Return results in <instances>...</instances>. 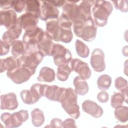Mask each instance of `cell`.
<instances>
[{
    "label": "cell",
    "instance_id": "obj_1",
    "mask_svg": "<svg viewBox=\"0 0 128 128\" xmlns=\"http://www.w3.org/2000/svg\"><path fill=\"white\" fill-rule=\"evenodd\" d=\"M74 34L86 42H92L96 38L97 27L92 18L86 21L77 20L73 24Z\"/></svg>",
    "mask_w": 128,
    "mask_h": 128
},
{
    "label": "cell",
    "instance_id": "obj_2",
    "mask_svg": "<svg viewBox=\"0 0 128 128\" xmlns=\"http://www.w3.org/2000/svg\"><path fill=\"white\" fill-rule=\"evenodd\" d=\"M78 96L75 91L71 88H66L60 100L61 105L66 112L74 119L80 116V107L77 104Z\"/></svg>",
    "mask_w": 128,
    "mask_h": 128
},
{
    "label": "cell",
    "instance_id": "obj_3",
    "mask_svg": "<svg viewBox=\"0 0 128 128\" xmlns=\"http://www.w3.org/2000/svg\"><path fill=\"white\" fill-rule=\"evenodd\" d=\"M112 10V6L110 2L95 0L92 11L96 25L100 27L105 26Z\"/></svg>",
    "mask_w": 128,
    "mask_h": 128
},
{
    "label": "cell",
    "instance_id": "obj_4",
    "mask_svg": "<svg viewBox=\"0 0 128 128\" xmlns=\"http://www.w3.org/2000/svg\"><path fill=\"white\" fill-rule=\"evenodd\" d=\"M44 56L42 53L38 50H25L18 60L19 65L28 68L33 75Z\"/></svg>",
    "mask_w": 128,
    "mask_h": 128
},
{
    "label": "cell",
    "instance_id": "obj_5",
    "mask_svg": "<svg viewBox=\"0 0 128 128\" xmlns=\"http://www.w3.org/2000/svg\"><path fill=\"white\" fill-rule=\"evenodd\" d=\"M51 56H53L56 66L68 64L72 58V55L69 50L59 44H54Z\"/></svg>",
    "mask_w": 128,
    "mask_h": 128
},
{
    "label": "cell",
    "instance_id": "obj_6",
    "mask_svg": "<svg viewBox=\"0 0 128 128\" xmlns=\"http://www.w3.org/2000/svg\"><path fill=\"white\" fill-rule=\"evenodd\" d=\"M79 1L66 0L62 7L61 15L66 18L72 24L77 20H82L78 4Z\"/></svg>",
    "mask_w": 128,
    "mask_h": 128
},
{
    "label": "cell",
    "instance_id": "obj_7",
    "mask_svg": "<svg viewBox=\"0 0 128 128\" xmlns=\"http://www.w3.org/2000/svg\"><path fill=\"white\" fill-rule=\"evenodd\" d=\"M44 32L43 30L38 26L32 31L25 32L22 37V42L24 44L26 50H38V44Z\"/></svg>",
    "mask_w": 128,
    "mask_h": 128
},
{
    "label": "cell",
    "instance_id": "obj_8",
    "mask_svg": "<svg viewBox=\"0 0 128 128\" xmlns=\"http://www.w3.org/2000/svg\"><path fill=\"white\" fill-rule=\"evenodd\" d=\"M6 75L14 82L21 84L28 81L32 74L28 68L18 65L12 70L7 72Z\"/></svg>",
    "mask_w": 128,
    "mask_h": 128
},
{
    "label": "cell",
    "instance_id": "obj_9",
    "mask_svg": "<svg viewBox=\"0 0 128 128\" xmlns=\"http://www.w3.org/2000/svg\"><path fill=\"white\" fill-rule=\"evenodd\" d=\"M39 18L44 21L48 20L58 18L59 10L57 7L52 4L49 1L40 0Z\"/></svg>",
    "mask_w": 128,
    "mask_h": 128
},
{
    "label": "cell",
    "instance_id": "obj_10",
    "mask_svg": "<svg viewBox=\"0 0 128 128\" xmlns=\"http://www.w3.org/2000/svg\"><path fill=\"white\" fill-rule=\"evenodd\" d=\"M58 20L60 27V41L64 43L70 42L73 38L71 30V26L73 24L62 15L58 18Z\"/></svg>",
    "mask_w": 128,
    "mask_h": 128
},
{
    "label": "cell",
    "instance_id": "obj_11",
    "mask_svg": "<svg viewBox=\"0 0 128 128\" xmlns=\"http://www.w3.org/2000/svg\"><path fill=\"white\" fill-rule=\"evenodd\" d=\"M68 64L72 70L78 74L81 78L88 80L90 77L92 72L86 62L78 58H72Z\"/></svg>",
    "mask_w": 128,
    "mask_h": 128
},
{
    "label": "cell",
    "instance_id": "obj_12",
    "mask_svg": "<svg viewBox=\"0 0 128 128\" xmlns=\"http://www.w3.org/2000/svg\"><path fill=\"white\" fill-rule=\"evenodd\" d=\"M22 29V26L21 22L18 18L16 22L4 33L1 40L12 46V42L16 40L21 34Z\"/></svg>",
    "mask_w": 128,
    "mask_h": 128
},
{
    "label": "cell",
    "instance_id": "obj_13",
    "mask_svg": "<svg viewBox=\"0 0 128 128\" xmlns=\"http://www.w3.org/2000/svg\"><path fill=\"white\" fill-rule=\"evenodd\" d=\"M90 63L94 70L96 72H102L106 68L104 54L101 49L95 48L93 50Z\"/></svg>",
    "mask_w": 128,
    "mask_h": 128
},
{
    "label": "cell",
    "instance_id": "obj_14",
    "mask_svg": "<svg viewBox=\"0 0 128 128\" xmlns=\"http://www.w3.org/2000/svg\"><path fill=\"white\" fill-rule=\"evenodd\" d=\"M54 44L52 38L46 32H44L38 44L37 48L42 53L44 56H51Z\"/></svg>",
    "mask_w": 128,
    "mask_h": 128
},
{
    "label": "cell",
    "instance_id": "obj_15",
    "mask_svg": "<svg viewBox=\"0 0 128 128\" xmlns=\"http://www.w3.org/2000/svg\"><path fill=\"white\" fill-rule=\"evenodd\" d=\"M18 102L16 96L14 92H10L0 96V109L14 110L18 107Z\"/></svg>",
    "mask_w": 128,
    "mask_h": 128
},
{
    "label": "cell",
    "instance_id": "obj_16",
    "mask_svg": "<svg viewBox=\"0 0 128 128\" xmlns=\"http://www.w3.org/2000/svg\"><path fill=\"white\" fill-rule=\"evenodd\" d=\"M19 18L25 32L32 31L38 27V18L30 13L26 12L20 16Z\"/></svg>",
    "mask_w": 128,
    "mask_h": 128
},
{
    "label": "cell",
    "instance_id": "obj_17",
    "mask_svg": "<svg viewBox=\"0 0 128 128\" xmlns=\"http://www.w3.org/2000/svg\"><path fill=\"white\" fill-rule=\"evenodd\" d=\"M65 90V88L59 87L56 85H47L44 92V96L46 97L50 100L60 102Z\"/></svg>",
    "mask_w": 128,
    "mask_h": 128
},
{
    "label": "cell",
    "instance_id": "obj_18",
    "mask_svg": "<svg viewBox=\"0 0 128 128\" xmlns=\"http://www.w3.org/2000/svg\"><path fill=\"white\" fill-rule=\"evenodd\" d=\"M82 108L85 112L95 118H100L104 112L101 106L94 102L90 100H86L82 102Z\"/></svg>",
    "mask_w": 128,
    "mask_h": 128
},
{
    "label": "cell",
    "instance_id": "obj_19",
    "mask_svg": "<svg viewBox=\"0 0 128 128\" xmlns=\"http://www.w3.org/2000/svg\"><path fill=\"white\" fill-rule=\"evenodd\" d=\"M17 19L16 14L13 10H2L0 12V25L4 26L8 30L16 22Z\"/></svg>",
    "mask_w": 128,
    "mask_h": 128
},
{
    "label": "cell",
    "instance_id": "obj_20",
    "mask_svg": "<svg viewBox=\"0 0 128 128\" xmlns=\"http://www.w3.org/2000/svg\"><path fill=\"white\" fill-rule=\"evenodd\" d=\"M58 18L50 19L46 20V32L52 38V40L60 42V27L58 24Z\"/></svg>",
    "mask_w": 128,
    "mask_h": 128
},
{
    "label": "cell",
    "instance_id": "obj_21",
    "mask_svg": "<svg viewBox=\"0 0 128 128\" xmlns=\"http://www.w3.org/2000/svg\"><path fill=\"white\" fill-rule=\"evenodd\" d=\"M28 118V114L26 110H21L12 114V128H18L22 126V123Z\"/></svg>",
    "mask_w": 128,
    "mask_h": 128
},
{
    "label": "cell",
    "instance_id": "obj_22",
    "mask_svg": "<svg viewBox=\"0 0 128 128\" xmlns=\"http://www.w3.org/2000/svg\"><path fill=\"white\" fill-rule=\"evenodd\" d=\"M19 65L18 58L14 56H9L0 60V72L1 73L6 70H12Z\"/></svg>",
    "mask_w": 128,
    "mask_h": 128
},
{
    "label": "cell",
    "instance_id": "obj_23",
    "mask_svg": "<svg viewBox=\"0 0 128 128\" xmlns=\"http://www.w3.org/2000/svg\"><path fill=\"white\" fill-rule=\"evenodd\" d=\"M74 86L75 87L74 91L79 95L86 94L88 90V86L85 79L80 76L74 78L73 81Z\"/></svg>",
    "mask_w": 128,
    "mask_h": 128
},
{
    "label": "cell",
    "instance_id": "obj_24",
    "mask_svg": "<svg viewBox=\"0 0 128 128\" xmlns=\"http://www.w3.org/2000/svg\"><path fill=\"white\" fill-rule=\"evenodd\" d=\"M55 79V72L52 68L48 66L42 67L39 73L37 80L39 82H50Z\"/></svg>",
    "mask_w": 128,
    "mask_h": 128
},
{
    "label": "cell",
    "instance_id": "obj_25",
    "mask_svg": "<svg viewBox=\"0 0 128 128\" xmlns=\"http://www.w3.org/2000/svg\"><path fill=\"white\" fill-rule=\"evenodd\" d=\"M26 12L30 13L37 18L40 16V2L37 0H26Z\"/></svg>",
    "mask_w": 128,
    "mask_h": 128
},
{
    "label": "cell",
    "instance_id": "obj_26",
    "mask_svg": "<svg viewBox=\"0 0 128 128\" xmlns=\"http://www.w3.org/2000/svg\"><path fill=\"white\" fill-rule=\"evenodd\" d=\"M32 122L34 126H41L44 122V116L43 112L38 108L34 109L31 112Z\"/></svg>",
    "mask_w": 128,
    "mask_h": 128
},
{
    "label": "cell",
    "instance_id": "obj_27",
    "mask_svg": "<svg viewBox=\"0 0 128 128\" xmlns=\"http://www.w3.org/2000/svg\"><path fill=\"white\" fill-rule=\"evenodd\" d=\"M26 46L24 42L20 40H15L12 44L11 53L14 57L18 58L24 52Z\"/></svg>",
    "mask_w": 128,
    "mask_h": 128
},
{
    "label": "cell",
    "instance_id": "obj_28",
    "mask_svg": "<svg viewBox=\"0 0 128 128\" xmlns=\"http://www.w3.org/2000/svg\"><path fill=\"white\" fill-rule=\"evenodd\" d=\"M46 84H34L32 86L30 90L34 98L38 102L40 98L44 96V92L46 88Z\"/></svg>",
    "mask_w": 128,
    "mask_h": 128
},
{
    "label": "cell",
    "instance_id": "obj_29",
    "mask_svg": "<svg viewBox=\"0 0 128 128\" xmlns=\"http://www.w3.org/2000/svg\"><path fill=\"white\" fill-rule=\"evenodd\" d=\"M72 72L69 64H66L58 66L56 76L58 80L64 82L67 80L69 75Z\"/></svg>",
    "mask_w": 128,
    "mask_h": 128
},
{
    "label": "cell",
    "instance_id": "obj_30",
    "mask_svg": "<svg viewBox=\"0 0 128 128\" xmlns=\"http://www.w3.org/2000/svg\"><path fill=\"white\" fill-rule=\"evenodd\" d=\"M116 118L122 123L126 122L128 120V108L126 106H120L114 111Z\"/></svg>",
    "mask_w": 128,
    "mask_h": 128
},
{
    "label": "cell",
    "instance_id": "obj_31",
    "mask_svg": "<svg viewBox=\"0 0 128 128\" xmlns=\"http://www.w3.org/2000/svg\"><path fill=\"white\" fill-rule=\"evenodd\" d=\"M76 50L77 54L82 58H87L90 54V50L88 47L82 41L80 40H76L75 42Z\"/></svg>",
    "mask_w": 128,
    "mask_h": 128
},
{
    "label": "cell",
    "instance_id": "obj_32",
    "mask_svg": "<svg viewBox=\"0 0 128 128\" xmlns=\"http://www.w3.org/2000/svg\"><path fill=\"white\" fill-rule=\"evenodd\" d=\"M112 83V78L108 74H102L97 80V86L100 90H108Z\"/></svg>",
    "mask_w": 128,
    "mask_h": 128
},
{
    "label": "cell",
    "instance_id": "obj_33",
    "mask_svg": "<svg viewBox=\"0 0 128 128\" xmlns=\"http://www.w3.org/2000/svg\"><path fill=\"white\" fill-rule=\"evenodd\" d=\"M116 88L120 91L122 94L127 95L128 93V81L122 76H118L116 78L114 82Z\"/></svg>",
    "mask_w": 128,
    "mask_h": 128
},
{
    "label": "cell",
    "instance_id": "obj_34",
    "mask_svg": "<svg viewBox=\"0 0 128 128\" xmlns=\"http://www.w3.org/2000/svg\"><path fill=\"white\" fill-rule=\"evenodd\" d=\"M124 102V98L122 92H114L111 96V106L116 108L122 105Z\"/></svg>",
    "mask_w": 128,
    "mask_h": 128
},
{
    "label": "cell",
    "instance_id": "obj_35",
    "mask_svg": "<svg viewBox=\"0 0 128 128\" xmlns=\"http://www.w3.org/2000/svg\"><path fill=\"white\" fill-rule=\"evenodd\" d=\"M20 96L22 101L27 104H32L38 101L34 98L30 90H22Z\"/></svg>",
    "mask_w": 128,
    "mask_h": 128
},
{
    "label": "cell",
    "instance_id": "obj_36",
    "mask_svg": "<svg viewBox=\"0 0 128 128\" xmlns=\"http://www.w3.org/2000/svg\"><path fill=\"white\" fill-rule=\"evenodd\" d=\"M112 2L116 9L118 10L124 12H128V1L127 0H115V1H112Z\"/></svg>",
    "mask_w": 128,
    "mask_h": 128
},
{
    "label": "cell",
    "instance_id": "obj_37",
    "mask_svg": "<svg viewBox=\"0 0 128 128\" xmlns=\"http://www.w3.org/2000/svg\"><path fill=\"white\" fill-rule=\"evenodd\" d=\"M12 114L9 112H4L1 115L0 119L6 128H12Z\"/></svg>",
    "mask_w": 128,
    "mask_h": 128
},
{
    "label": "cell",
    "instance_id": "obj_38",
    "mask_svg": "<svg viewBox=\"0 0 128 128\" xmlns=\"http://www.w3.org/2000/svg\"><path fill=\"white\" fill-rule=\"evenodd\" d=\"M26 6V0H14L13 8L18 12H22Z\"/></svg>",
    "mask_w": 128,
    "mask_h": 128
},
{
    "label": "cell",
    "instance_id": "obj_39",
    "mask_svg": "<svg viewBox=\"0 0 128 128\" xmlns=\"http://www.w3.org/2000/svg\"><path fill=\"white\" fill-rule=\"evenodd\" d=\"M109 98V96L108 92L104 90H102L98 93L97 95L98 100L102 103H105L107 102Z\"/></svg>",
    "mask_w": 128,
    "mask_h": 128
},
{
    "label": "cell",
    "instance_id": "obj_40",
    "mask_svg": "<svg viewBox=\"0 0 128 128\" xmlns=\"http://www.w3.org/2000/svg\"><path fill=\"white\" fill-rule=\"evenodd\" d=\"M0 46H1V49H0V55L1 56L3 55H6L9 52L10 45L5 42L2 40H0Z\"/></svg>",
    "mask_w": 128,
    "mask_h": 128
},
{
    "label": "cell",
    "instance_id": "obj_41",
    "mask_svg": "<svg viewBox=\"0 0 128 128\" xmlns=\"http://www.w3.org/2000/svg\"><path fill=\"white\" fill-rule=\"evenodd\" d=\"M62 128H76L75 121L74 119L68 118L62 122Z\"/></svg>",
    "mask_w": 128,
    "mask_h": 128
},
{
    "label": "cell",
    "instance_id": "obj_42",
    "mask_svg": "<svg viewBox=\"0 0 128 128\" xmlns=\"http://www.w3.org/2000/svg\"><path fill=\"white\" fill-rule=\"evenodd\" d=\"M14 0H0V7L4 8V10H8V9L10 8H13Z\"/></svg>",
    "mask_w": 128,
    "mask_h": 128
},
{
    "label": "cell",
    "instance_id": "obj_43",
    "mask_svg": "<svg viewBox=\"0 0 128 128\" xmlns=\"http://www.w3.org/2000/svg\"><path fill=\"white\" fill-rule=\"evenodd\" d=\"M62 120L58 118H54L52 120L50 124L46 126V127H52V128H62Z\"/></svg>",
    "mask_w": 128,
    "mask_h": 128
},
{
    "label": "cell",
    "instance_id": "obj_44",
    "mask_svg": "<svg viewBox=\"0 0 128 128\" xmlns=\"http://www.w3.org/2000/svg\"><path fill=\"white\" fill-rule=\"evenodd\" d=\"M49 2L53 4L54 6L57 7V6H61L64 5L66 0H49Z\"/></svg>",
    "mask_w": 128,
    "mask_h": 128
}]
</instances>
